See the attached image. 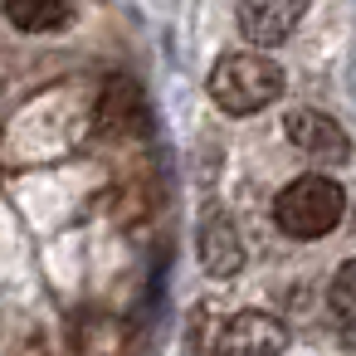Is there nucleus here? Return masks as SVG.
<instances>
[{"label": "nucleus", "mask_w": 356, "mask_h": 356, "mask_svg": "<svg viewBox=\"0 0 356 356\" xmlns=\"http://www.w3.org/2000/svg\"><path fill=\"white\" fill-rule=\"evenodd\" d=\"M283 83L288 79H283V69L268 54H225L210 69V98L229 118H249V113L268 108L283 93Z\"/></svg>", "instance_id": "1"}, {"label": "nucleus", "mask_w": 356, "mask_h": 356, "mask_svg": "<svg viewBox=\"0 0 356 356\" xmlns=\"http://www.w3.org/2000/svg\"><path fill=\"white\" fill-rule=\"evenodd\" d=\"M341 215H346V191L332 176H298L273 200V220L293 239H322L341 225Z\"/></svg>", "instance_id": "2"}, {"label": "nucleus", "mask_w": 356, "mask_h": 356, "mask_svg": "<svg viewBox=\"0 0 356 356\" xmlns=\"http://www.w3.org/2000/svg\"><path fill=\"white\" fill-rule=\"evenodd\" d=\"M93 118H98V132H108V137H147V132H152L147 93H142V83L127 79V74H118V79L103 83Z\"/></svg>", "instance_id": "3"}, {"label": "nucleus", "mask_w": 356, "mask_h": 356, "mask_svg": "<svg viewBox=\"0 0 356 356\" xmlns=\"http://www.w3.org/2000/svg\"><path fill=\"white\" fill-rule=\"evenodd\" d=\"M283 132H288V142H293L302 156H312L317 166H341V161L351 156L346 127H341L337 118L317 113V108H293L288 122H283Z\"/></svg>", "instance_id": "4"}, {"label": "nucleus", "mask_w": 356, "mask_h": 356, "mask_svg": "<svg viewBox=\"0 0 356 356\" xmlns=\"http://www.w3.org/2000/svg\"><path fill=\"white\" fill-rule=\"evenodd\" d=\"M283 346L288 327L268 312H234L215 337V356H283Z\"/></svg>", "instance_id": "5"}, {"label": "nucleus", "mask_w": 356, "mask_h": 356, "mask_svg": "<svg viewBox=\"0 0 356 356\" xmlns=\"http://www.w3.org/2000/svg\"><path fill=\"white\" fill-rule=\"evenodd\" d=\"M307 6L312 0H239V30H244L249 44L273 49L302 25Z\"/></svg>", "instance_id": "6"}, {"label": "nucleus", "mask_w": 356, "mask_h": 356, "mask_svg": "<svg viewBox=\"0 0 356 356\" xmlns=\"http://www.w3.org/2000/svg\"><path fill=\"white\" fill-rule=\"evenodd\" d=\"M195 244H200V264H205L210 278H234L244 268V239H239V229H234V220L225 210H210L205 215Z\"/></svg>", "instance_id": "7"}, {"label": "nucleus", "mask_w": 356, "mask_h": 356, "mask_svg": "<svg viewBox=\"0 0 356 356\" xmlns=\"http://www.w3.org/2000/svg\"><path fill=\"white\" fill-rule=\"evenodd\" d=\"M69 0H6V20L25 35H49L69 25Z\"/></svg>", "instance_id": "8"}, {"label": "nucleus", "mask_w": 356, "mask_h": 356, "mask_svg": "<svg viewBox=\"0 0 356 356\" xmlns=\"http://www.w3.org/2000/svg\"><path fill=\"white\" fill-rule=\"evenodd\" d=\"M332 322H337V337L346 346H356V259H346L337 273H332Z\"/></svg>", "instance_id": "9"}]
</instances>
